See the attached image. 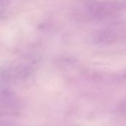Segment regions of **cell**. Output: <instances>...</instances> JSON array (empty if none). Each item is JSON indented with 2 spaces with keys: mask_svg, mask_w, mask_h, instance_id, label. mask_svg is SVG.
Returning a JSON list of instances; mask_svg holds the SVG:
<instances>
[{
  "mask_svg": "<svg viewBox=\"0 0 126 126\" xmlns=\"http://www.w3.org/2000/svg\"><path fill=\"white\" fill-rule=\"evenodd\" d=\"M126 8V1H91L86 5V18L100 20Z\"/></svg>",
  "mask_w": 126,
  "mask_h": 126,
  "instance_id": "obj_1",
  "label": "cell"
},
{
  "mask_svg": "<svg viewBox=\"0 0 126 126\" xmlns=\"http://www.w3.org/2000/svg\"><path fill=\"white\" fill-rule=\"evenodd\" d=\"M118 111H120V113L123 115H126V100L123 102L122 103L120 104L119 107H118Z\"/></svg>",
  "mask_w": 126,
  "mask_h": 126,
  "instance_id": "obj_3",
  "label": "cell"
},
{
  "mask_svg": "<svg viewBox=\"0 0 126 126\" xmlns=\"http://www.w3.org/2000/svg\"><path fill=\"white\" fill-rule=\"evenodd\" d=\"M121 34L115 28H108L97 31L93 35V40L97 44H111L117 41Z\"/></svg>",
  "mask_w": 126,
  "mask_h": 126,
  "instance_id": "obj_2",
  "label": "cell"
}]
</instances>
